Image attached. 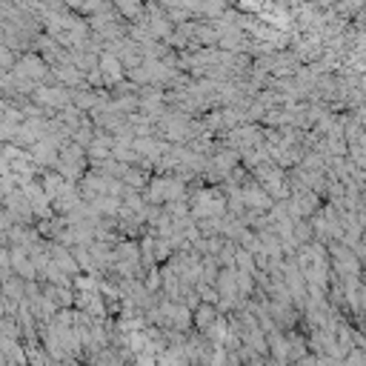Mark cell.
Masks as SVG:
<instances>
[{"mask_svg": "<svg viewBox=\"0 0 366 366\" xmlns=\"http://www.w3.org/2000/svg\"><path fill=\"white\" fill-rule=\"evenodd\" d=\"M35 101L43 103V106H52V109H66L69 101H72V92L63 89V86H55V89H38Z\"/></svg>", "mask_w": 366, "mask_h": 366, "instance_id": "1", "label": "cell"}, {"mask_svg": "<svg viewBox=\"0 0 366 366\" xmlns=\"http://www.w3.org/2000/svg\"><path fill=\"white\" fill-rule=\"evenodd\" d=\"M15 72H20L23 78H29V81H43L46 78V60L43 58H38V55H26L20 60V66L15 69Z\"/></svg>", "mask_w": 366, "mask_h": 366, "instance_id": "2", "label": "cell"}, {"mask_svg": "<svg viewBox=\"0 0 366 366\" xmlns=\"http://www.w3.org/2000/svg\"><path fill=\"white\" fill-rule=\"evenodd\" d=\"M194 321H198L201 329L209 332V329L217 324V306H215V303H203V306H198V312H194Z\"/></svg>", "mask_w": 366, "mask_h": 366, "instance_id": "3", "label": "cell"}, {"mask_svg": "<svg viewBox=\"0 0 366 366\" xmlns=\"http://www.w3.org/2000/svg\"><path fill=\"white\" fill-rule=\"evenodd\" d=\"M217 366H224V355H221V358H217Z\"/></svg>", "mask_w": 366, "mask_h": 366, "instance_id": "4", "label": "cell"}]
</instances>
